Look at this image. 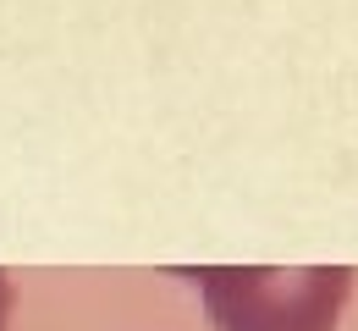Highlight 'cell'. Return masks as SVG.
Here are the masks:
<instances>
[{"label":"cell","mask_w":358,"mask_h":331,"mask_svg":"<svg viewBox=\"0 0 358 331\" xmlns=\"http://www.w3.org/2000/svg\"><path fill=\"white\" fill-rule=\"evenodd\" d=\"M199 287L215 331H336L353 298V265H199L177 271Z\"/></svg>","instance_id":"cell-1"},{"label":"cell","mask_w":358,"mask_h":331,"mask_svg":"<svg viewBox=\"0 0 358 331\" xmlns=\"http://www.w3.org/2000/svg\"><path fill=\"white\" fill-rule=\"evenodd\" d=\"M6 315H11V276L0 271V331H6Z\"/></svg>","instance_id":"cell-2"}]
</instances>
